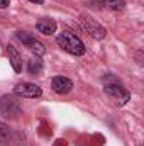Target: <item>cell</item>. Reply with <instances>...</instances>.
Returning <instances> with one entry per match:
<instances>
[{
	"mask_svg": "<svg viewBox=\"0 0 144 146\" xmlns=\"http://www.w3.org/2000/svg\"><path fill=\"white\" fill-rule=\"evenodd\" d=\"M36 27L41 34H44V36H53V34L56 33V27H58V26H56V21H53V19H49V17H44V19L37 21Z\"/></svg>",
	"mask_w": 144,
	"mask_h": 146,
	"instance_id": "cell-8",
	"label": "cell"
},
{
	"mask_svg": "<svg viewBox=\"0 0 144 146\" xmlns=\"http://www.w3.org/2000/svg\"><path fill=\"white\" fill-rule=\"evenodd\" d=\"M51 87H53V90L56 94L65 95V94H68L73 88V82L70 78H66V76H54L53 82H51Z\"/></svg>",
	"mask_w": 144,
	"mask_h": 146,
	"instance_id": "cell-7",
	"label": "cell"
},
{
	"mask_svg": "<svg viewBox=\"0 0 144 146\" xmlns=\"http://www.w3.org/2000/svg\"><path fill=\"white\" fill-rule=\"evenodd\" d=\"M27 72L31 73V75H41L42 73V60H41V56H34V58L29 60Z\"/></svg>",
	"mask_w": 144,
	"mask_h": 146,
	"instance_id": "cell-10",
	"label": "cell"
},
{
	"mask_svg": "<svg viewBox=\"0 0 144 146\" xmlns=\"http://www.w3.org/2000/svg\"><path fill=\"white\" fill-rule=\"evenodd\" d=\"M0 110L7 117H17L22 112V107H20V102L14 95H3L0 99Z\"/></svg>",
	"mask_w": 144,
	"mask_h": 146,
	"instance_id": "cell-3",
	"label": "cell"
},
{
	"mask_svg": "<svg viewBox=\"0 0 144 146\" xmlns=\"http://www.w3.org/2000/svg\"><path fill=\"white\" fill-rule=\"evenodd\" d=\"M104 90H105L107 95L117 99V106H124V104H127V100L131 99V94H129L124 87H120V85H117V83H107V85L104 87Z\"/></svg>",
	"mask_w": 144,
	"mask_h": 146,
	"instance_id": "cell-5",
	"label": "cell"
},
{
	"mask_svg": "<svg viewBox=\"0 0 144 146\" xmlns=\"http://www.w3.org/2000/svg\"><path fill=\"white\" fill-rule=\"evenodd\" d=\"M15 37H17L19 41H22V44H24V46H27L31 51H34V53H36V56H42V54L46 53L44 44H42L41 41H37L32 34L24 33V31H17V33H15Z\"/></svg>",
	"mask_w": 144,
	"mask_h": 146,
	"instance_id": "cell-4",
	"label": "cell"
},
{
	"mask_svg": "<svg viewBox=\"0 0 144 146\" xmlns=\"http://www.w3.org/2000/svg\"><path fill=\"white\" fill-rule=\"evenodd\" d=\"M9 3H10V0H0V9H5V7H9Z\"/></svg>",
	"mask_w": 144,
	"mask_h": 146,
	"instance_id": "cell-13",
	"label": "cell"
},
{
	"mask_svg": "<svg viewBox=\"0 0 144 146\" xmlns=\"http://www.w3.org/2000/svg\"><path fill=\"white\" fill-rule=\"evenodd\" d=\"M107 7L112 10H122L126 7V2L124 0H107Z\"/></svg>",
	"mask_w": 144,
	"mask_h": 146,
	"instance_id": "cell-12",
	"label": "cell"
},
{
	"mask_svg": "<svg viewBox=\"0 0 144 146\" xmlns=\"http://www.w3.org/2000/svg\"><path fill=\"white\" fill-rule=\"evenodd\" d=\"M81 26H83V29H85L90 36L95 37V39H102V37H105V29H104L102 26H98L97 22H93L92 19L81 17Z\"/></svg>",
	"mask_w": 144,
	"mask_h": 146,
	"instance_id": "cell-6",
	"label": "cell"
},
{
	"mask_svg": "<svg viewBox=\"0 0 144 146\" xmlns=\"http://www.w3.org/2000/svg\"><path fill=\"white\" fill-rule=\"evenodd\" d=\"M56 42L59 44V48H63L66 53L75 54V56H81L85 53V44L76 34H73L71 31L65 29L63 33H59L56 37Z\"/></svg>",
	"mask_w": 144,
	"mask_h": 146,
	"instance_id": "cell-1",
	"label": "cell"
},
{
	"mask_svg": "<svg viewBox=\"0 0 144 146\" xmlns=\"http://www.w3.org/2000/svg\"><path fill=\"white\" fill-rule=\"evenodd\" d=\"M14 95L15 97H20V99H37L42 95V90L41 87L36 83H31V82H22V83H17L14 87Z\"/></svg>",
	"mask_w": 144,
	"mask_h": 146,
	"instance_id": "cell-2",
	"label": "cell"
},
{
	"mask_svg": "<svg viewBox=\"0 0 144 146\" xmlns=\"http://www.w3.org/2000/svg\"><path fill=\"white\" fill-rule=\"evenodd\" d=\"M29 2H32V3H42L44 0H29Z\"/></svg>",
	"mask_w": 144,
	"mask_h": 146,
	"instance_id": "cell-14",
	"label": "cell"
},
{
	"mask_svg": "<svg viewBox=\"0 0 144 146\" xmlns=\"http://www.w3.org/2000/svg\"><path fill=\"white\" fill-rule=\"evenodd\" d=\"M7 53H9V60L12 63V68L15 70V73H20L22 72V56H20V53L12 44L7 46Z\"/></svg>",
	"mask_w": 144,
	"mask_h": 146,
	"instance_id": "cell-9",
	"label": "cell"
},
{
	"mask_svg": "<svg viewBox=\"0 0 144 146\" xmlns=\"http://www.w3.org/2000/svg\"><path fill=\"white\" fill-rule=\"evenodd\" d=\"M0 143H10V129L5 122H0Z\"/></svg>",
	"mask_w": 144,
	"mask_h": 146,
	"instance_id": "cell-11",
	"label": "cell"
}]
</instances>
